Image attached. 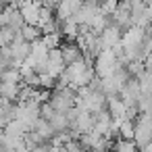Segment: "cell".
I'll return each mask as SVG.
<instances>
[{
  "label": "cell",
  "instance_id": "1",
  "mask_svg": "<svg viewBox=\"0 0 152 152\" xmlns=\"http://www.w3.org/2000/svg\"><path fill=\"white\" fill-rule=\"evenodd\" d=\"M117 67H119V61H117V56L113 54L110 48L102 50V52L94 58V75L100 77V79L113 75V71H115Z\"/></svg>",
  "mask_w": 152,
  "mask_h": 152
},
{
  "label": "cell",
  "instance_id": "2",
  "mask_svg": "<svg viewBox=\"0 0 152 152\" xmlns=\"http://www.w3.org/2000/svg\"><path fill=\"white\" fill-rule=\"evenodd\" d=\"M58 50H61V58H63L65 67L71 65V63L81 61V56H83V52L79 50V46H77L75 42H65V40H63V42L58 44Z\"/></svg>",
  "mask_w": 152,
  "mask_h": 152
},
{
  "label": "cell",
  "instance_id": "3",
  "mask_svg": "<svg viewBox=\"0 0 152 152\" xmlns=\"http://www.w3.org/2000/svg\"><path fill=\"white\" fill-rule=\"evenodd\" d=\"M100 42H102V48H113L117 44H121V29H117L115 25H106L102 31H100Z\"/></svg>",
  "mask_w": 152,
  "mask_h": 152
},
{
  "label": "cell",
  "instance_id": "4",
  "mask_svg": "<svg viewBox=\"0 0 152 152\" xmlns=\"http://www.w3.org/2000/svg\"><path fill=\"white\" fill-rule=\"evenodd\" d=\"M81 2L83 0H61V2L56 4V19L58 21H63V19H69L79 7H81Z\"/></svg>",
  "mask_w": 152,
  "mask_h": 152
},
{
  "label": "cell",
  "instance_id": "5",
  "mask_svg": "<svg viewBox=\"0 0 152 152\" xmlns=\"http://www.w3.org/2000/svg\"><path fill=\"white\" fill-rule=\"evenodd\" d=\"M106 110H108V115H110L113 121H121V119H125V104H123V100H121L119 96H115V98H106Z\"/></svg>",
  "mask_w": 152,
  "mask_h": 152
},
{
  "label": "cell",
  "instance_id": "6",
  "mask_svg": "<svg viewBox=\"0 0 152 152\" xmlns=\"http://www.w3.org/2000/svg\"><path fill=\"white\" fill-rule=\"evenodd\" d=\"M19 90H21V83H11V81H0V96L11 100V102H17L19 98Z\"/></svg>",
  "mask_w": 152,
  "mask_h": 152
},
{
  "label": "cell",
  "instance_id": "7",
  "mask_svg": "<svg viewBox=\"0 0 152 152\" xmlns=\"http://www.w3.org/2000/svg\"><path fill=\"white\" fill-rule=\"evenodd\" d=\"M2 131H4L7 135H11V137H23L25 131H27V127H25L19 119H13V121H9V123L2 127Z\"/></svg>",
  "mask_w": 152,
  "mask_h": 152
},
{
  "label": "cell",
  "instance_id": "8",
  "mask_svg": "<svg viewBox=\"0 0 152 152\" xmlns=\"http://www.w3.org/2000/svg\"><path fill=\"white\" fill-rule=\"evenodd\" d=\"M19 34H21V38L25 40V42H36V40H40V36H42V29L38 27V25H23L21 29H19Z\"/></svg>",
  "mask_w": 152,
  "mask_h": 152
},
{
  "label": "cell",
  "instance_id": "9",
  "mask_svg": "<svg viewBox=\"0 0 152 152\" xmlns=\"http://www.w3.org/2000/svg\"><path fill=\"white\" fill-rule=\"evenodd\" d=\"M48 123H50V127H52L54 133H61V131H67L69 129V121H67L65 113H54V117Z\"/></svg>",
  "mask_w": 152,
  "mask_h": 152
},
{
  "label": "cell",
  "instance_id": "10",
  "mask_svg": "<svg viewBox=\"0 0 152 152\" xmlns=\"http://www.w3.org/2000/svg\"><path fill=\"white\" fill-rule=\"evenodd\" d=\"M133 131H135L133 121H129V119H121V121H119V137H123V140H133Z\"/></svg>",
  "mask_w": 152,
  "mask_h": 152
},
{
  "label": "cell",
  "instance_id": "11",
  "mask_svg": "<svg viewBox=\"0 0 152 152\" xmlns=\"http://www.w3.org/2000/svg\"><path fill=\"white\" fill-rule=\"evenodd\" d=\"M23 25H25V21H23V17H21L19 9L15 7V9L11 11V15H9V23H7V27H11L13 31H19Z\"/></svg>",
  "mask_w": 152,
  "mask_h": 152
},
{
  "label": "cell",
  "instance_id": "12",
  "mask_svg": "<svg viewBox=\"0 0 152 152\" xmlns=\"http://www.w3.org/2000/svg\"><path fill=\"white\" fill-rule=\"evenodd\" d=\"M34 131H38L44 140H48L50 142V137L54 135V131H52V127H50V123L48 121H44V119H40L38 117V121H36V127H34Z\"/></svg>",
  "mask_w": 152,
  "mask_h": 152
},
{
  "label": "cell",
  "instance_id": "13",
  "mask_svg": "<svg viewBox=\"0 0 152 152\" xmlns=\"http://www.w3.org/2000/svg\"><path fill=\"white\" fill-rule=\"evenodd\" d=\"M113 150H117V152H137L135 144L131 140H123V137H117L113 142Z\"/></svg>",
  "mask_w": 152,
  "mask_h": 152
},
{
  "label": "cell",
  "instance_id": "14",
  "mask_svg": "<svg viewBox=\"0 0 152 152\" xmlns=\"http://www.w3.org/2000/svg\"><path fill=\"white\" fill-rule=\"evenodd\" d=\"M40 42L50 50V48H56L61 44V34H42L40 36Z\"/></svg>",
  "mask_w": 152,
  "mask_h": 152
},
{
  "label": "cell",
  "instance_id": "15",
  "mask_svg": "<svg viewBox=\"0 0 152 152\" xmlns=\"http://www.w3.org/2000/svg\"><path fill=\"white\" fill-rule=\"evenodd\" d=\"M15 34L11 27H0V46H9L13 40H15Z\"/></svg>",
  "mask_w": 152,
  "mask_h": 152
},
{
  "label": "cell",
  "instance_id": "16",
  "mask_svg": "<svg viewBox=\"0 0 152 152\" xmlns=\"http://www.w3.org/2000/svg\"><path fill=\"white\" fill-rule=\"evenodd\" d=\"M117 9V0H100L98 2V11L102 15H113Z\"/></svg>",
  "mask_w": 152,
  "mask_h": 152
},
{
  "label": "cell",
  "instance_id": "17",
  "mask_svg": "<svg viewBox=\"0 0 152 152\" xmlns=\"http://www.w3.org/2000/svg\"><path fill=\"white\" fill-rule=\"evenodd\" d=\"M54 113H56V110H54V108L50 106V102H48V100L40 104V110H38V115H40V119H44V121H50V119L54 117Z\"/></svg>",
  "mask_w": 152,
  "mask_h": 152
},
{
  "label": "cell",
  "instance_id": "18",
  "mask_svg": "<svg viewBox=\"0 0 152 152\" xmlns=\"http://www.w3.org/2000/svg\"><path fill=\"white\" fill-rule=\"evenodd\" d=\"M38 77H40V88L44 90H52L56 86V77H52L50 73H40Z\"/></svg>",
  "mask_w": 152,
  "mask_h": 152
},
{
  "label": "cell",
  "instance_id": "19",
  "mask_svg": "<svg viewBox=\"0 0 152 152\" xmlns=\"http://www.w3.org/2000/svg\"><path fill=\"white\" fill-rule=\"evenodd\" d=\"M29 152H50V142L40 144V146H34V148H29Z\"/></svg>",
  "mask_w": 152,
  "mask_h": 152
},
{
  "label": "cell",
  "instance_id": "20",
  "mask_svg": "<svg viewBox=\"0 0 152 152\" xmlns=\"http://www.w3.org/2000/svg\"><path fill=\"white\" fill-rule=\"evenodd\" d=\"M0 152H7V150H4V148H0Z\"/></svg>",
  "mask_w": 152,
  "mask_h": 152
}]
</instances>
